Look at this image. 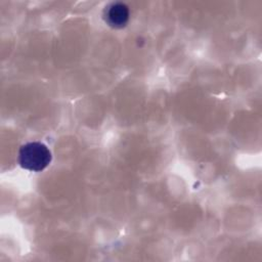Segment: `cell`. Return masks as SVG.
Here are the masks:
<instances>
[{
	"label": "cell",
	"instance_id": "obj_1",
	"mask_svg": "<svg viewBox=\"0 0 262 262\" xmlns=\"http://www.w3.org/2000/svg\"><path fill=\"white\" fill-rule=\"evenodd\" d=\"M52 156L46 144L39 141L25 143L18 150V163L21 168L32 171H43L51 162Z\"/></svg>",
	"mask_w": 262,
	"mask_h": 262
},
{
	"label": "cell",
	"instance_id": "obj_2",
	"mask_svg": "<svg viewBox=\"0 0 262 262\" xmlns=\"http://www.w3.org/2000/svg\"><path fill=\"white\" fill-rule=\"evenodd\" d=\"M103 18L105 23L116 29H120L126 26L129 19V9L126 4L122 2H115L105 7L103 12Z\"/></svg>",
	"mask_w": 262,
	"mask_h": 262
}]
</instances>
